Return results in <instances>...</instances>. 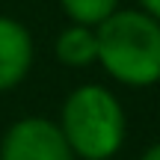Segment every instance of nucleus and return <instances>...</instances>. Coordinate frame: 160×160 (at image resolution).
<instances>
[{
    "label": "nucleus",
    "mask_w": 160,
    "mask_h": 160,
    "mask_svg": "<svg viewBox=\"0 0 160 160\" xmlns=\"http://www.w3.org/2000/svg\"><path fill=\"white\" fill-rule=\"evenodd\" d=\"M98 62L116 83L148 89L160 83V21L142 9H116L95 27Z\"/></svg>",
    "instance_id": "f257e3e1"
},
{
    "label": "nucleus",
    "mask_w": 160,
    "mask_h": 160,
    "mask_svg": "<svg viewBox=\"0 0 160 160\" xmlns=\"http://www.w3.org/2000/svg\"><path fill=\"white\" fill-rule=\"evenodd\" d=\"M59 131L80 160H113L125 145L128 116L116 92L101 83H83L68 92L59 113Z\"/></svg>",
    "instance_id": "f03ea898"
},
{
    "label": "nucleus",
    "mask_w": 160,
    "mask_h": 160,
    "mask_svg": "<svg viewBox=\"0 0 160 160\" xmlns=\"http://www.w3.org/2000/svg\"><path fill=\"white\" fill-rule=\"evenodd\" d=\"M0 160H77L53 119L24 116L6 128Z\"/></svg>",
    "instance_id": "7ed1b4c3"
},
{
    "label": "nucleus",
    "mask_w": 160,
    "mask_h": 160,
    "mask_svg": "<svg viewBox=\"0 0 160 160\" xmlns=\"http://www.w3.org/2000/svg\"><path fill=\"white\" fill-rule=\"evenodd\" d=\"M36 59L33 33L18 18L0 15V92H9L27 80Z\"/></svg>",
    "instance_id": "20e7f679"
},
{
    "label": "nucleus",
    "mask_w": 160,
    "mask_h": 160,
    "mask_svg": "<svg viewBox=\"0 0 160 160\" xmlns=\"http://www.w3.org/2000/svg\"><path fill=\"white\" fill-rule=\"evenodd\" d=\"M53 53L68 68H86L98 62V36L95 27L86 24H68L53 42Z\"/></svg>",
    "instance_id": "39448f33"
},
{
    "label": "nucleus",
    "mask_w": 160,
    "mask_h": 160,
    "mask_svg": "<svg viewBox=\"0 0 160 160\" xmlns=\"http://www.w3.org/2000/svg\"><path fill=\"white\" fill-rule=\"evenodd\" d=\"M59 9L65 12V18L71 24L98 27L119 9V0H59Z\"/></svg>",
    "instance_id": "423d86ee"
},
{
    "label": "nucleus",
    "mask_w": 160,
    "mask_h": 160,
    "mask_svg": "<svg viewBox=\"0 0 160 160\" xmlns=\"http://www.w3.org/2000/svg\"><path fill=\"white\" fill-rule=\"evenodd\" d=\"M139 9L145 12V15H151L154 21H160V0H137Z\"/></svg>",
    "instance_id": "0eeeda50"
},
{
    "label": "nucleus",
    "mask_w": 160,
    "mask_h": 160,
    "mask_svg": "<svg viewBox=\"0 0 160 160\" xmlns=\"http://www.w3.org/2000/svg\"><path fill=\"white\" fill-rule=\"evenodd\" d=\"M139 160H160V139H157V142H151L148 148L139 154Z\"/></svg>",
    "instance_id": "6e6552de"
}]
</instances>
